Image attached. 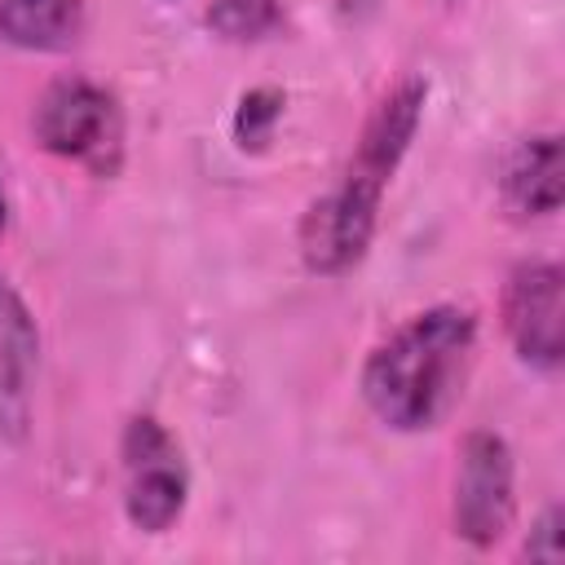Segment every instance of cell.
<instances>
[{
    "instance_id": "obj_7",
    "label": "cell",
    "mask_w": 565,
    "mask_h": 565,
    "mask_svg": "<svg viewBox=\"0 0 565 565\" xmlns=\"http://www.w3.org/2000/svg\"><path fill=\"white\" fill-rule=\"evenodd\" d=\"M40 375V327L18 296V287L0 274V437L22 441L31 433Z\"/></svg>"
},
{
    "instance_id": "obj_8",
    "label": "cell",
    "mask_w": 565,
    "mask_h": 565,
    "mask_svg": "<svg viewBox=\"0 0 565 565\" xmlns=\"http://www.w3.org/2000/svg\"><path fill=\"white\" fill-rule=\"evenodd\" d=\"M375 221H380V212L353 203L344 190H327L322 199H313L309 212L300 216V234H296L305 269L322 274V278L349 274L366 256V247L375 238Z\"/></svg>"
},
{
    "instance_id": "obj_14",
    "label": "cell",
    "mask_w": 565,
    "mask_h": 565,
    "mask_svg": "<svg viewBox=\"0 0 565 565\" xmlns=\"http://www.w3.org/2000/svg\"><path fill=\"white\" fill-rule=\"evenodd\" d=\"M9 230V194H4V181H0V234Z\"/></svg>"
},
{
    "instance_id": "obj_6",
    "label": "cell",
    "mask_w": 565,
    "mask_h": 565,
    "mask_svg": "<svg viewBox=\"0 0 565 565\" xmlns=\"http://www.w3.org/2000/svg\"><path fill=\"white\" fill-rule=\"evenodd\" d=\"M503 331L516 358L556 375L565 362V274L556 260H521L503 287Z\"/></svg>"
},
{
    "instance_id": "obj_2",
    "label": "cell",
    "mask_w": 565,
    "mask_h": 565,
    "mask_svg": "<svg viewBox=\"0 0 565 565\" xmlns=\"http://www.w3.org/2000/svg\"><path fill=\"white\" fill-rule=\"evenodd\" d=\"M31 132L49 154L79 163L93 177H115L124 163L119 102L93 79H79V75L53 79L31 110Z\"/></svg>"
},
{
    "instance_id": "obj_10",
    "label": "cell",
    "mask_w": 565,
    "mask_h": 565,
    "mask_svg": "<svg viewBox=\"0 0 565 565\" xmlns=\"http://www.w3.org/2000/svg\"><path fill=\"white\" fill-rule=\"evenodd\" d=\"M84 35V0H0V40L26 53H62Z\"/></svg>"
},
{
    "instance_id": "obj_3",
    "label": "cell",
    "mask_w": 565,
    "mask_h": 565,
    "mask_svg": "<svg viewBox=\"0 0 565 565\" xmlns=\"http://www.w3.org/2000/svg\"><path fill=\"white\" fill-rule=\"evenodd\" d=\"M124 516L141 534H163L181 521L190 499V468L177 437L154 415H132L119 437Z\"/></svg>"
},
{
    "instance_id": "obj_5",
    "label": "cell",
    "mask_w": 565,
    "mask_h": 565,
    "mask_svg": "<svg viewBox=\"0 0 565 565\" xmlns=\"http://www.w3.org/2000/svg\"><path fill=\"white\" fill-rule=\"evenodd\" d=\"M424 102H428L424 79H402V84H393V88L375 102V110L366 115L362 137H358V146H353V154H349V168H344V177H340L335 190H344L353 203L380 212V199H384V190H388L397 163L406 159L415 132H419Z\"/></svg>"
},
{
    "instance_id": "obj_12",
    "label": "cell",
    "mask_w": 565,
    "mask_h": 565,
    "mask_svg": "<svg viewBox=\"0 0 565 565\" xmlns=\"http://www.w3.org/2000/svg\"><path fill=\"white\" fill-rule=\"evenodd\" d=\"M282 106H287V97L278 88H269V84L247 88L238 97V110H234V141H238V150H252V154L265 150L274 141V128L282 119Z\"/></svg>"
},
{
    "instance_id": "obj_11",
    "label": "cell",
    "mask_w": 565,
    "mask_h": 565,
    "mask_svg": "<svg viewBox=\"0 0 565 565\" xmlns=\"http://www.w3.org/2000/svg\"><path fill=\"white\" fill-rule=\"evenodd\" d=\"M282 0H207L203 22L212 26V35L230 40V44H252V40H269L274 31H282Z\"/></svg>"
},
{
    "instance_id": "obj_1",
    "label": "cell",
    "mask_w": 565,
    "mask_h": 565,
    "mask_svg": "<svg viewBox=\"0 0 565 565\" xmlns=\"http://www.w3.org/2000/svg\"><path fill=\"white\" fill-rule=\"evenodd\" d=\"M477 344V318L433 305L380 340L362 366V402L393 433H428L455 406Z\"/></svg>"
},
{
    "instance_id": "obj_13",
    "label": "cell",
    "mask_w": 565,
    "mask_h": 565,
    "mask_svg": "<svg viewBox=\"0 0 565 565\" xmlns=\"http://www.w3.org/2000/svg\"><path fill=\"white\" fill-rule=\"evenodd\" d=\"M561 525H565L561 508H547V512L534 521V534L525 539V556H530V561H561V556H565Z\"/></svg>"
},
{
    "instance_id": "obj_9",
    "label": "cell",
    "mask_w": 565,
    "mask_h": 565,
    "mask_svg": "<svg viewBox=\"0 0 565 565\" xmlns=\"http://www.w3.org/2000/svg\"><path fill=\"white\" fill-rule=\"evenodd\" d=\"M503 203L516 216H552L565 199V154L556 132H539L516 141L503 163Z\"/></svg>"
},
{
    "instance_id": "obj_4",
    "label": "cell",
    "mask_w": 565,
    "mask_h": 565,
    "mask_svg": "<svg viewBox=\"0 0 565 565\" xmlns=\"http://www.w3.org/2000/svg\"><path fill=\"white\" fill-rule=\"evenodd\" d=\"M455 534L472 547H494L512 530L516 516V468L512 450L499 433L477 428L459 446V468H455Z\"/></svg>"
}]
</instances>
